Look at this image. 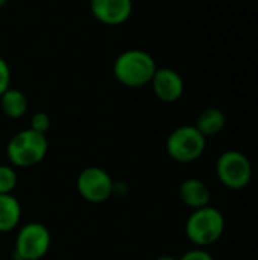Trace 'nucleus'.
Here are the masks:
<instances>
[{
    "mask_svg": "<svg viewBox=\"0 0 258 260\" xmlns=\"http://www.w3.org/2000/svg\"><path fill=\"white\" fill-rule=\"evenodd\" d=\"M49 151L46 134H40L30 128L23 129L11 137L6 145V157L14 168H33L40 165Z\"/></svg>",
    "mask_w": 258,
    "mask_h": 260,
    "instance_id": "1",
    "label": "nucleus"
},
{
    "mask_svg": "<svg viewBox=\"0 0 258 260\" xmlns=\"http://www.w3.org/2000/svg\"><path fill=\"white\" fill-rule=\"evenodd\" d=\"M157 72L154 58L140 49H131L120 53L114 62L116 79L129 88H140L151 84Z\"/></svg>",
    "mask_w": 258,
    "mask_h": 260,
    "instance_id": "2",
    "label": "nucleus"
},
{
    "mask_svg": "<svg viewBox=\"0 0 258 260\" xmlns=\"http://www.w3.org/2000/svg\"><path fill=\"white\" fill-rule=\"evenodd\" d=\"M224 213L211 206L196 209L186 221L187 239L199 248L208 247L217 242L225 232Z\"/></svg>",
    "mask_w": 258,
    "mask_h": 260,
    "instance_id": "3",
    "label": "nucleus"
},
{
    "mask_svg": "<svg viewBox=\"0 0 258 260\" xmlns=\"http://www.w3.org/2000/svg\"><path fill=\"white\" fill-rule=\"evenodd\" d=\"M207 137L195 125H182L173 129L166 140V151L176 163H193L205 151Z\"/></svg>",
    "mask_w": 258,
    "mask_h": 260,
    "instance_id": "4",
    "label": "nucleus"
},
{
    "mask_svg": "<svg viewBox=\"0 0 258 260\" xmlns=\"http://www.w3.org/2000/svg\"><path fill=\"white\" fill-rule=\"evenodd\" d=\"M50 245L52 235L49 229L41 222H27L17 233L12 259L41 260L49 253Z\"/></svg>",
    "mask_w": 258,
    "mask_h": 260,
    "instance_id": "5",
    "label": "nucleus"
},
{
    "mask_svg": "<svg viewBox=\"0 0 258 260\" xmlns=\"http://www.w3.org/2000/svg\"><path fill=\"white\" fill-rule=\"evenodd\" d=\"M216 174L227 189L242 190L252 180V163L243 152L228 149L219 155L216 161Z\"/></svg>",
    "mask_w": 258,
    "mask_h": 260,
    "instance_id": "6",
    "label": "nucleus"
},
{
    "mask_svg": "<svg viewBox=\"0 0 258 260\" xmlns=\"http://www.w3.org/2000/svg\"><path fill=\"white\" fill-rule=\"evenodd\" d=\"M113 177L99 166H88L81 171L76 180L79 195L91 204H102L114 195Z\"/></svg>",
    "mask_w": 258,
    "mask_h": 260,
    "instance_id": "7",
    "label": "nucleus"
},
{
    "mask_svg": "<svg viewBox=\"0 0 258 260\" xmlns=\"http://www.w3.org/2000/svg\"><path fill=\"white\" fill-rule=\"evenodd\" d=\"M151 84L155 96L163 102H176L184 93V81L181 75L169 67L157 69Z\"/></svg>",
    "mask_w": 258,
    "mask_h": 260,
    "instance_id": "8",
    "label": "nucleus"
},
{
    "mask_svg": "<svg viewBox=\"0 0 258 260\" xmlns=\"http://www.w3.org/2000/svg\"><path fill=\"white\" fill-rule=\"evenodd\" d=\"M91 12L96 20L108 26L125 23L132 12L131 0H91Z\"/></svg>",
    "mask_w": 258,
    "mask_h": 260,
    "instance_id": "9",
    "label": "nucleus"
},
{
    "mask_svg": "<svg viewBox=\"0 0 258 260\" xmlns=\"http://www.w3.org/2000/svg\"><path fill=\"white\" fill-rule=\"evenodd\" d=\"M178 195H179V200L182 201V204H186L192 210L210 206V200H211L208 186L199 178L184 180L178 189Z\"/></svg>",
    "mask_w": 258,
    "mask_h": 260,
    "instance_id": "10",
    "label": "nucleus"
},
{
    "mask_svg": "<svg viewBox=\"0 0 258 260\" xmlns=\"http://www.w3.org/2000/svg\"><path fill=\"white\" fill-rule=\"evenodd\" d=\"M21 206L12 193H0V233H9L18 227Z\"/></svg>",
    "mask_w": 258,
    "mask_h": 260,
    "instance_id": "11",
    "label": "nucleus"
},
{
    "mask_svg": "<svg viewBox=\"0 0 258 260\" xmlns=\"http://www.w3.org/2000/svg\"><path fill=\"white\" fill-rule=\"evenodd\" d=\"M0 108L3 114L9 119H20L26 114L29 108V102L26 94L17 88H8L0 96Z\"/></svg>",
    "mask_w": 258,
    "mask_h": 260,
    "instance_id": "12",
    "label": "nucleus"
},
{
    "mask_svg": "<svg viewBox=\"0 0 258 260\" xmlns=\"http://www.w3.org/2000/svg\"><path fill=\"white\" fill-rule=\"evenodd\" d=\"M225 123H227V117H225L224 111L219 110V108L211 107V108L204 110L198 116V120H196L195 126L198 128V131L204 137H211V136L219 134L225 128Z\"/></svg>",
    "mask_w": 258,
    "mask_h": 260,
    "instance_id": "13",
    "label": "nucleus"
},
{
    "mask_svg": "<svg viewBox=\"0 0 258 260\" xmlns=\"http://www.w3.org/2000/svg\"><path fill=\"white\" fill-rule=\"evenodd\" d=\"M17 172L11 165H0V193H12L17 187Z\"/></svg>",
    "mask_w": 258,
    "mask_h": 260,
    "instance_id": "14",
    "label": "nucleus"
},
{
    "mask_svg": "<svg viewBox=\"0 0 258 260\" xmlns=\"http://www.w3.org/2000/svg\"><path fill=\"white\" fill-rule=\"evenodd\" d=\"M30 129L40 133V134H47V131L50 129V117L47 113L40 111L35 113L30 119Z\"/></svg>",
    "mask_w": 258,
    "mask_h": 260,
    "instance_id": "15",
    "label": "nucleus"
},
{
    "mask_svg": "<svg viewBox=\"0 0 258 260\" xmlns=\"http://www.w3.org/2000/svg\"><path fill=\"white\" fill-rule=\"evenodd\" d=\"M11 84V70L3 58H0V96L9 88Z\"/></svg>",
    "mask_w": 258,
    "mask_h": 260,
    "instance_id": "16",
    "label": "nucleus"
},
{
    "mask_svg": "<svg viewBox=\"0 0 258 260\" xmlns=\"http://www.w3.org/2000/svg\"><path fill=\"white\" fill-rule=\"evenodd\" d=\"M178 260H214V257L204 248H193L184 253Z\"/></svg>",
    "mask_w": 258,
    "mask_h": 260,
    "instance_id": "17",
    "label": "nucleus"
},
{
    "mask_svg": "<svg viewBox=\"0 0 258 260\" xmlns=\"http://www.w3.org/2000/svg\"><path fill=\"white\" fill-rule=\"evenodd\" d=\"M157 260H178L175 256H170V254H163V256H160Z\"/></svg>",
    "mask_w": 258,
    "mask_h": 260,
    "instance_id": "18",
    "label": "nucleus"
},
{
    "mask_svg": "<svg viewBox=\"0 0 258 260\" xmlns=\"http://www.w3.org/2000/svg\"><path fill=\"white\" fill-rule=\"evenodd\" d=\"M6 2H8V0H0V8H2V6H5V5H6Z\"/></svg>",
    "mask_w": 258,
    "mask_h": 260,
    "instance_id": "19",
    "label": "nucleus"
}]
</instances>
